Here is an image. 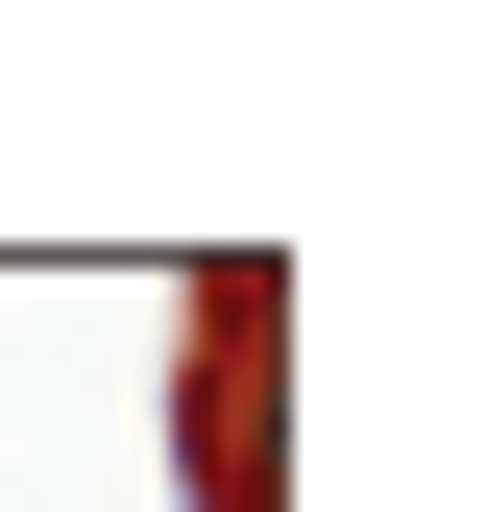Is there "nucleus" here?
<instances>
[{
	"mask_svg": "<svg viewBox=\"0 0 488 512\" xmlns=\"http://www.w3.org/2000/svg\"><path fill=\"white\" fill-rule=\"evenodd\" d=\"M171 464H196V512H269V269H196V366H171Z\"/></svg>",
	"mask_w": 488,
	"mask_h": 512,
	"instance_id": "obj_1",
	"label": "nucleus"
}]
</instances>
